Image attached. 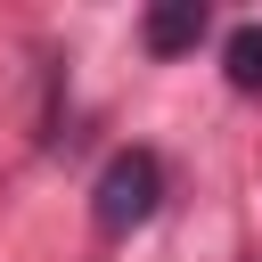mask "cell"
I'll return each instance as SVG.
<instances>
[{"mask_svg": "<svg viewBox=\"0 0 262 262\" xmlns=\"http://www.w3.org/2000/svg\"><path fill=\"white\" fill-rule=\"evenodd\" d=\"M221 66H229V82H237V90H262V25H237V33H229V49H221Z\"/></svg>", "mask_w": 262, "mask_h": 262, "instance_id": "obj_3", "label": "cell"}, {"mask_svg": "<svg viewBox=\"0 0 262 262\" xmlns=\"http://www.w3.org/2000/svg\"><path fill=\"white\" fill-rule=\"evenodd\" d=\"M139 33H147V49H156V57H180V49H196V41H205V0H156Z\"/></svg>", "mask_w": 262, "mask_h": 262, "instance_id": "obj_2", "label": "cell"}, {"mask_svg": "<svg viewBox=\"0 0 262 262\" xmlns=\"http://www.w3.org/2000/svg\"><path fill=\"white\" fill-rule=\"evenodd\" d=\"M156 196H164V164L147 156V147H123V156H106V172H98V188H90V213H98V229H139L147 213H156Z\"/></svg>", "mask_w": 262, "mask_h": 262, "instance_id": "obj_1", "label": "cell"}]
</instances>
